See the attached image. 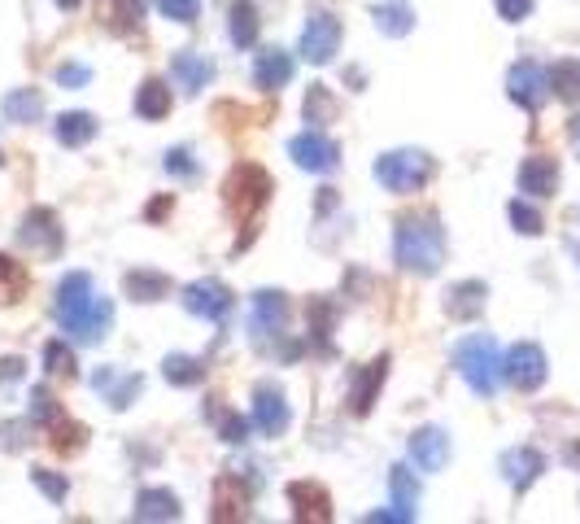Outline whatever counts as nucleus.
<instances>
[{"instance_id":"obj_1","label":"nucleus","mask_w":580,"mask_h":524,"mask_svg":"<svg viewBox=\"0 0 580 524\" xmlns=\"http://www.w3.org/2000/svg\"><path fill=\"white\" fill-rule=\"evenodd\" d=\"M57 319L75 341H101L114 324V302L92 289L88 271H70L57 284Z\"/></svg>"},{"instance_id":"obj_2","label":"nucleus","mask_w":580,"mask_h":524,"mask_svg":"<svg viewBox=\"0 0 580 524\" xmlns=\"http://www.w3.org/2000/svg\"><path fill=\"white\" fill-rule=\"evenodd\" d=\"M393 254L397 267L410 276H437L445 262V228L432 210L424 214H402L393 232Z\"/></svg>"},{"instance_id":"obj_3","label":"nucleus","mask_w":580,"mask_h":524,"mask_svg":"<svg viewBox=\"0 0 580 524\" xmlns=\"http://www.w3.org/2000/svg\"><path fill=\"white\" fill-rule=\"evenodd\" d=\"M454 367H458V376L467 380V389L480 393V398H493V393H498V385H502V376H506L502 350H498V341H493L489 332H476V337L458 341Z\"/></svg>"},{"instance_id":"obj_4","label":"nucleus","mask_w":580,"mask_h":524,"mask_svg":"<svg viewBox=\"0 0 580 524\" xmlns=\"http://www.w3.org/2000/svg\"><path fill=\"white\" fill-rule=\"evenodd\" d=\"M271 193H275V184H271V175L262 171L258 162H240L236 171L227 175V184H223V201H227V210H232L240 223H249L253 214L267 210Z\"/></svg>"},{"instance_id":"obj_5","label":"nucleus","mask_w":580,"mask_h":524,"mask_svg":"<svg viewBox=\"0 0 580 524\" xmlns=\"http://www.w3.org/2000/svg\"><path fill=\"white\" fill-rule=\"evenodd\" d=\"M376 180L397 197L419 193L432 180V158L424 149H393L384 158H376Z\"/></svg>"},{"instance_id":"obj_6","label":"nucleus","mask_w":580,"mask_h":524,"mask_svg":"<svg viewBox=\"0 0 580 524\" xmlns=\"http://www.w3.org/2000/svg\"><path fill=\"white\" fill-rule=\"evenodd\" d=\"M502 367H506V380H511L519 393L541 389V385H546V376H550L546 350H541L537 341H519V345H511V350H506V359H502Z\"/></svg>"},{"instance_id":"obj_7","label":"nucleus","mask_w":580,"mask_h":524,"mask_svg":"<svg viewBox=\"0 0 580 524\" xmlns=\"http://www.w3.org/2000/svg\"><path fill=\"white\" fill-rule=\"evenodd\" d=\"M288 158L310 175H332L341 166V145L332 136H323V131H301V136L288 140Z\"/></svg>"},{"instance_id":"obj_8","label":"nucleus","mask_w":580,"mask_h":524,"mask_svg":"<svg viewBox=\"0 0 580 524\" xmlns=\"http://www.w3.org/2000/svg\"><path fill=\"white\" fill-rule=\"evenodd\" d=\"M336 49H341V22H336L328 9H314L306 18V31H301V57L314 66H328Z\"/></svg>"},{"instance_id":"obj_9","label":"nucleus","mask_w":580,"mask_h":524,"mask_svg":"<svg viewBox=\"0 0 580 524\" xmlns=\"http://www.w3.org/2000/svg\"><path fill=\"white\" fill-rule=\"evenodd\" d=\"M506 92H511L515 105H524L528 114H537L550 97V70L537 62H515L511 75H506Z\"/></svg>"},{"instance_id":"obj_10","label":"nucleus","mask_w":580,"mask_h":524,"mask_svg":"<svg viewBox=\"0 0 580 524\" xmlns=\"http://www.w3.org/2000/svg\"><path fill=\"white\" fill-rule=\"evenodd\" d=\"M22 245L31 249V254H40V258H57L62 254V241H66V232H62V223H57V214L48 210V206H35L27 210V219H22Z\"/></svg>"},{"instance_id":"obj_11","label":"nucleus","mask_w":580,"mask_h":524,"mask_svg":"<svg viewBox=\"0 0 580 524\" xmlns=\"http://www.w3.org/2000/svg\"><path fill=\"white\" fill-rule=\"evenodd\" d=\"M184 306H188L192 315H201V319H210V324H219V319L232 315L236 297H232V289H227L223 280H192L188 289H184Z\"/></svg>"},{"instance_id":"obj_12","label":"nucleus","mask_w":580,"mask_h":524,"mask_svg":"<svg viewBox=\"0 0 580 524\" xmlns=\"http://www.w3.org/2000/svg\"><path fill=\"white\" fill-rule=\"evenodd\" d=\"M288 503L301 524H328L332 520V494L319 481H293L288 485Z\"/></svg>"},{"instance_id":"obj_13","label":"nucleus","mask_w":580,"mask_h":524,"mask_svg":"<svg viewBox=\"0 0 580 524\" xmlns=\"http://www.w3.org/2000/svg\"><path fill=\"white\" fill-rule=\"evenodd\" d=\"M498 468H502V476H506V485H511L515 494H524L528 485L537 481L541 472H546V459H541V450H533V446H511L506 455L498 459Z\"/></svg>"},{"instance_id":"obj_14","label":"nucleus","mask_w":580,"mask_h":524,"mask_svg":"<svg viewBox=\"0 0 580 524\" xmlns=\"http://www.w3.org/2000/svg\"><path fill=\"white\" fill-rule=\"evenodd\" d=\"M410 459H415L419 472H441L445 463H450V433L437 424L419 428V433L410 437Z\"/></svg>"},{"instance_id":"obj_15","label":"nucleus","mask_w":580,"mask_h":524,"mask_svg":"<svg viewBox=\"0 0 580 524\" xmlns=\"http://www.w3.org/2000/svg\"><path fill=\"white\" fill-rule=\"evenodd\" d=\"M288 420H293V415H288L284 393L275 385H258V393H253V424H258L267 437H280L288 428Z\"/></svg>"},{"instance_id":"obj_16","label":"nucleus","mask_w":580,"mask_h":524,"mask_svg":"<svg viewBox=\"0 0 580 524\" xmlns=\"http://www.w3.org/2000/svg\"><path fill=\"white\" fill-rule=\"evenodd\" d=\"M249 324H253V337H280L284 324H288V302H284V293H271V289L253 293V315H249Z\"/></svg>"},{"instance_id":"obj_17","label":"nucleus","mask_w":580,"mask_h":524,"mask_svg":"<svg viewBox=\"0 0 580 524\" xmlns=\"http://www.w3.org/2000/svg\"><path fill=\"white\" fill-rule=\"evenodd\" d=\"M485 302H489L485 280H463V284H454V289L445 293V315H450V319H463V324H471V319L485 315Z\"/></svg>"},{"instance_id":"obj_18","label":"nucleus","mask_w":580,"mask_h":524,"mask_svg":"<svg viewBox=\"0 0 580 524\" xmlns=\"http://www.w3.org/2000/svg\"><path fill=\"white\" fill-rule=\"evenodd\" d=\"M554 188H559V162L546 158V153H537V158H524V166H519V193H528V197H554Z\"/></svg>"},{"instance_id":"obj_19","label":"nucleus","mask_w":580,"mask_h":524,"mask_svg":"<svg viewBox=\"0 0 580 524\" xmlns=\"http://www.w3.org/2000/svg\"><path fill=\"white\" fill-rule=\"evenodd\" d=\"M384 376H389V354L371 359V363L354 376V389H349V407H354V415H367V411H371V402H376Z\"/></svg>"},{"instance_id":"obj_20","label":"nucleus","mask_w":580,"mask_h":524,"mask_svg":"<svg viewBox=\"0 0 580 524\" xmlns=\"http://www.w3.org/2000/svg\"><path fill=\"white\" fill-rule=\"evenodd\" d=\"M249 511V490L240 485V476L223 472L219 481H214V520L227 524V520H240Z\"/></svg>"},{"instance_id":"obj_21","label":"nucleus","mask_w":580,"mask_h":524,"mask_svg":"<svg viewBox=\"0 0 580 524\" xmlns=\"http://www.w3.org/2000/svg\"><path fill=\"white\" fill-rule=\"evenodd\" d=\"M293 53H284V49H262L258 53V62H253V83L258 88H267V92H280L288 79H293Z\"/></svg>"},{"instance_id":"obj_22","label":"nucleus","mask_w":580,"mask_h":524,"mask_svg":"<svg viewBox=\"0 0 580 524\" xmlns=\"http://www.w3.org/2000/svg\"><path fill=\"white\" fill-rule=\"evenodd\" d=\"M171 75L179 79V88H184V92H201L205 88V83H210L214 79V62H210V57H201V53H175L171 57Z\"/></svg>"},{"instance_id":"obj_23","label":"nucleus","mask_w":580,"mask_h":524,"mask_svg":"<svg viewBox=\"0 0 580 524\" xmlns=\"http://www.w3.org/2000/svg\"><path fill=\"white\" fill-rule=\"evenodd\" d=\"M371 18H376V31L393 35V40H402V35L415 31V9H410L406 0H384V5L371 9Z\"/></svg>"},{"instance_id":"obj_24","label":"nucleus","mask_w":580,"mask_h":524,"mask_svg":"<svg viewBox=\"0 0 580 524\" xmlns=\"http://www.w3.org/2000/svg\"><path fill=\"white\" fill-rule=\"evenodd\" d=\"M140 18H144V0H101V22L114 35L140 31Z\"/></svg>"},{"instance_id":"obj_25","label":"nucleus","mask_w":580,"mask_h":524,"mask_svg":"<svg viewBox=\"0 0 580 524\" xmlns=\"http://www.w3.org/2000/svg\"><path fill=\"white\" fill-rule=\"evenodd\" d=\"M136 520H149V524L179 520V498L171 490H140V498H136Z\"/></svg>"},{"instance_id":"obj_26","label":"nucleus","mask_w":580,"mask_h":524,"mask_svg":"<svg viewBox=\"0 0 580 524\" xmlns=\"http://www.w3.org/2000/svg\"><path fill=\"white\" fill-rule=\"evenodd\" d=\"M136 114L149 118V123L166 118V114H171V88H166L162 79H144L136 88Z\"/></svg>"},{"instance_id":"obj_27","label":"nucleus","mask_w":580,"mask_h":524,"mask_svg":"<svg viewBox=\"0 0 580 524\" xmlns=\"http://www.w3.org/2000/svg\"><path fill=\"white\" fill-rule=\"evenodd\" d=\"M389 490H393V511L410 524V520H415V503H419V481H415V472H410V468H393V472H389Z\"/></svg>"},{"instance_id":"obj_28","label":"nucleus","mask_w":580,"mask_h":524,"mask_svg":"<svg viewBox=\"0 0 580 524\" xmlns=\"http://www.w3.org/2000/svg\"><path fill=\"white\" fill-rule=\"evenodd\" d=\"M232 22H227V31H232V44H240V49H253L258 44V9H253V0H236L232 14H227Z\"/></svg>"},{"instance_id":"obj_29","label":"nucleus","mask_w":580,"mask_h":524,"mask_svg":"<svg viewBox=\"0 0 580 524\" xmlns=\"http://www.w3.org/2000/svg\"><path fill=\"white\" fill-rule=\"evenodd\" d=\"M57 140H62L66 149H83L88 140L96 136V118L92 114H83V110H70V114H62L57 118Z\"/></svg>"},{"instance_id":"obj_30","label":"nucleus","mask_w":580,"mask_h":524,"mask_svg":"<svg viewBox=\"0 0 580 524\" xmlns=\"http://www.w3.org/2000/svg\"><path fill=\"white\" fill-rule=\"evenodd\" d=\"M0 110H5L9 123L22 127V123H35V118L44 114V97H40L35 88H14V92L5 97V105H0Z\"/></svg>"},{"instance_id":"obj_31","label":"nucleus","mask_w":580,"mask_h":524,"mask_svg":"<svg viewBox=\"0 0 580 524\" xmlns=\"http://www.w3.org/2000/svg\"><path fill=\"white\" fill-rule=\"evenodd\" d=\"M123 289L136 297V302H162V297L171 293V280H166L162 271H127Z\"/></svg>"},{"instance_id":"obj_32","label":"nucleus","mask_w":580,"mask_h":524,"mask_svg":"<svg viewBox=\"0 0 580 524\" xmlns=\"http://www.w3.org/2000/svg\"><path fill=\"white\" fill-rule=\"evenodd\" d=\"M162 376L171 380V385H179V389H192V385H201V380H205V359H192V354H166Z\"/></svg>"},{"instance_id":"obj_33","label":"nucleus","mask_w":580,"mask_h":524,"mask_svg":"<svg viewBox=\"0 0 580 524\" xmlns=\"http://www.w3.org/2000/svg\"><path fill=\"white\" fill-rule=\"evenodd\" d=\"M27 284H31L27 267H22V262H14L9 254H0V306L18 302V297L27 293Z\"/></svg>"},{"instance_id":"obj_34","label":"nucleus","mask_w":580,"mask_h":524,"mask_svg":"<svg viewBox=\"0 0 580 524\" xmlns=\"http://www.w3.org/2000/svg\"><path fill=\"white\" fill-rule=\"evenodd\" d=\"M92 385L110 393V407H114V411H123V407H131V398L140 393L144 380H140V376H123V380L114 385V372H96V376H92Z\"/></svg>"},{"instance_id":"obj_35","label":"nucleus","mask_w":580,"mask_h":524,"mask_svg":"<svg viewBox=\"0 0 580 524\" xmlns=\"http://www.w3.org/2000/svg\"><path fill=\"white\" fill-rule=\"evenodd\" d=\"M48 433H53V446L57 455H75V450H83V442H88V428L75 424V420H57V424H48Z\"/></svg>"},{"instance_id":"obj_36","label":"nucleus","mask_w":580,"mask_h":524,"mask_svg":"<svg viewBox=\"0 0 580 524\" xmlns=\"http://www.w3.org/2000/svg\"><path fill=\"white\" fill-rule=\"evenodd\" d=\"M550 92H559L563 101H580V62H559L550 70Z\"/></svg>"},{"instance_id":"obj_37","label":"nucleus","mask_w":580,"mask_h":524,"mask_svg":"<svg viewBox=\"0 0 580 524\" xmlns=\"http://www.w3.org/2000/svg\"><path fill=\"white\" fill-rule=\"evenodd\" d=\"M44 372L48 376H75V350L66 341H48L44 345Z\"/></svg>"},{"instance_id":"obj_38","label":"nucleus","mask_w":580,"mask_h":524,"mask_svg":"<svg viewBox=\"0 0 580 524\" xmlns=\"http://www.w3.org/2000/svg\"><path fill=\"white\" fill-rule=\"evenodd\" d=\"M31 485L48 498V503H66V494H70L66 476H57V472H48V468H31Z\"/></svg>"},{"instance_id":"obj_39","label":"nucleus","mask_w":580,"mask_h":524,"mask_svg":"<svg viewBox=\"0 0 580 524\" xmlns=\"http://www.w3.org/2000/svg\"><path fill=\"white\" fill-rule=\"evenodd\" d=\"M332 114H336V101H332V92L323 88V83H310V97H306V118H310V123H332Z\"/></svg>"},{"instance_id":"obj_40","label":"nucleus","mask_w":580,"mask_h":524,"mask_svg":"<svg viewBox=\"0 0 580 524\" xmlns=\"http://www.w3.org/2000/svg\"><path fill=\"white\" fill-rule=\"evenodd\" d=\"M31 420L35 424H57V420H62V407H57L53 393H48L44 385L31 389Z\"/></svg>"},{"instance_id":"obj_41","label":"nucleus","mask_w":580,"mask_h":524,"mask_svg":"<svg viewBox=\"0 0 580 524\" xmlns=\"http://www.w3.org/2000/svg\"><path fill=\"white\" fill-rule=\"evenodd\" d=\"M511 223H515V232H524V236H537L541 228H546V223H541V214L528 206V201H511Z\"/></svg>"},{"instance_id":"obj_42","label":"nucleus","mask_w":580,"mask_h":524,"mask_svg":"<svg viewBox=\"0 0 580 524\" xmlns=\"http://www.w3.org/2000/svg\"><path fill=\"white\" fill-rule=\"evenodd\" d=\"M219 437H223L227 446L249 442V420H240L236 411H223V415H219Z\"/></svg>"},{"instance_id":"obj_43","label":"nucleus","mask_w":580,"mask_h":524,"mask_svg":"<svg viewBox=\"0 0 580 524\" xmlns=\"http://www.w3.org/2000/svg\"><path fill=\"white\" fill-rule=\"evenodd\" d=\"M157 9H162L171 22H197V14H201V0H157Z\"/></svg>"},{"instance_id":"obj_44","label":"nucleus","mask_w":580,"mask_h":524,"mask_svg":"<svg viewBox=\"0 0 580 524\" xmlns=\"http://www.w3.org/2000/svg\"><path fill=\"white\" fill-rule=\"evenodd\" d=\"M88 79H92L88 66H75V62L57 66V83H62V88H88Z\"/></svg>"},{"instance_id":"obj_45","label":"nucleus","mask_w":580,"mask_h":524,"mask_svg":"<svg viewBox=\"0 0 580 524\" xmlns=\"http://www.w3.org/2000/svg\"><path fill=\"white\" fill-rule=\"evenodd\" d=\"M166 171L171 175H197V162H192L188 149H171L166 153Z\"/></svg>"},{"instance_id":"obj_46","label":"nucleus","mask_w":580,"mask_h":524,"mask_svg":"<svg viewBox=\"0 0 580 524\" xmlns=\"http://www.w3.org/2000/svg\"><path fill=\"white\" fill-rule=\"evenodd\" d=\"M528 14H533V0H498V18L506 22H524Z\"/></svg>"},{"instance_id":"obj_47","label":"nucleus","mask_w":580,"mask_h":524,"mask_svg":"<svg viewBox=\"0 0 580 524\" xmlns=\"http://www.w3.org/2000/svg\"><path fill=\"white\" fill-rule=\"evenodd\" d=\"M166 210H171V197H157V201H153V206H149V210H144V219H149V223H157V219H162V214H166Z\"/></svg>"},{"instance_id":"obj_48","label":"nucleus","mask_w":580,"mask_h":524,"mask_svg":"<svg viewBox=\"0 0 580 524\" xmlns=\"http://www.w3.org/2000/svg\"><path fill=\"white\" fill-rule=\"evenodd\" d=\"M22 376V359H5L0 363V380H18Z\"/></svg>"},{"instance_id":"obj_49","label":"nucleus","mask_w":580,"mask_h":524,"mask_svg":"<svg viewBox=\"0 0 580 524\" xmlns=\"http://www.w3.org/2000/svg\"><path fill=\"white\" fill-rule=\"evenodd\" d=\"M57 5H62V9H79L83 0H57Z\"/></svg>"},{"instance_id":"obj_50","label":"nucleus","mask_w":580,"mask_h":524,"mask_svg":"<svg viewBox=\"0 0 580 524\" xmlns=\"http://www.w3.org/2000/svg\"><path fill=\"white\" fill-rule=\"evenodd\" d=\"M572 136H576V149H580V118H576V123H572Z\"/></svg>"},{"instance_id":"obj_51","label":"nucleus","mask_w":580,"mask_h":524,"mask_svg":"<svg viewBox=\"0 0 580 524\" xmlns=\"http://www.w3.org/2000/svg\"><path fill=\"white\" fill-rule=\"evenodd\" d=\"M0 166H5V153H0Z\"/></svg>"}]
</instances>
